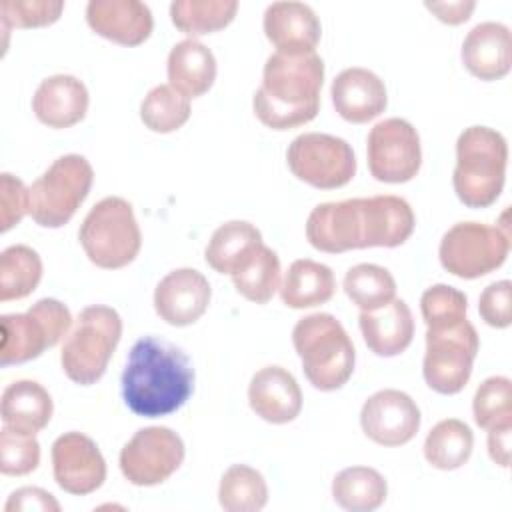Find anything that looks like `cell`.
<instances>
[{
	"label": "cell",
	"instance_id": "cell-1",
	"mask_svg": "<svg viewBox=\"0 0 512 512\" xmlns=\"http://www.w3.org/2000/svg\"><path fill=\"white\" fill-rule=\"evenodd\" d=\"M192 392L194 368L182 348L154 336L134 342L122 372V398L134 414L144 418L172 414Z\"/></svg>",
	"mask_w": 512,
	"mask_h": 512
},
{
	"label": "cell",
	"instance_id": "cell-2",
	"mask_svg": "<svg viewBox=\"0 0 512 512\" xmlns=\"http://www.w3.org/2000/svg\"><path fill=\"white\" fill-rule=\"evenodd\" d=\"M324 62L316 52H274L262 72V84L254 92L252 106L258 120L272 130H290L316 118Z\"/></svg>",
	"mask_w": 512,
	"mask_h": 512
},
{
	"label": "cell",
	"instance_id": "cell-3",
	"mask_svg": "<svg viewBox=\"0 0 512 512\" xmlns=\"http://www.w3.org/2000/svg\"><path fill=\"white\" fill-rule=\"evenodd\" d=\"M508 164L506 138L488 126H470L456 140V168L452 184L458 200L468 208L494 204L504 188Z\"/></svg>",
	"mask_w": 512,
	"mask_h": 512
},
{
	"label": "cell",
	"instance_id": "cell-4",
	"mask_svg": "<svg viewBox=\"0 0 512 512\" xmlns=\"http://www.w3.org/2000/svg\"><path fill=\"white\" fill-rule=\"evenodd\" d=\"M292 344L308 382L322 392L342 388L354 372V344L332 314L316 312L300 318L292 330Z\"/></svg>",
	"mask_w": 512,
	"mask_h": 512
},
{
	"label": "cell",
	"instance_id": "cell-5",
	"mask_svg": "<svg viewBox=\"0 0 512 512\" xmlns=\"http://www.w3.org/2000/svg\"><path fill=\"white\" fill-rule=\"evenodd\" d=\"M120 336L122 320L114 308L102 304L84 308L78 314L76 324L66 336L60 352L64 374L80 386L100 380L120 342Z\"/></svg>",
	"mask_w": 512,
	"mask_h": 512
},
{
	"label": "cell",
	"instance_id": "cell-6",
	"mask_svg": "<svg viewBox=\"0 0 512 512\" xmlns=\"http://www.w3.org/2000/svg\"><path fill=\"white\" fill-rule=\"evenodd\" d=\"M78 240L92 264L106 270L128 266L140 252L142 234L132 204L120 196H106L86 214Z\"/></svg>",
	"mask_w": 512,
	"mask_h": 512
},
{
	"label": "cell",
	"instance_id": "cell-7",
	"mask_svg": "<svg viewBox=\"0 0 512 512\" xmlns=\"http://www.w3.org/2000/svg\"><path fill=\"white\" fill-rule=\"evenodd\" d=\"M94 180L90 162L80 154H64L28 188V214L44 228L64 226L86 200Z\"/></svg>",
	"mask_w": 512,
	"mask_h": 512
},
{
	"label": "cell",
	"instance_id": "cell-8",
	"mask_svg": "<svg viewBox=\"0 0 512 512\" xmlns=\"http://www.w3.org/2000/svg\"><path fill=\"white\" fill-rule=\"evenodd\" d=\"M510 250V232L480 222H458L440 240L444 270L458 278H480L500 268Z\"/></svg>",
	"mask_w": 512,
	"mask_h": 512
},
{
	"label": "cell",
	"instance_id": "cell-9",
	"mask_svg": "<svg viewBox=\"0 0 512 512\" xmlns=\"http://www.w3.org/2000/svg\"><path fill=\"white\" fill-rule=\"evenodd\" d=\"M480 340L476 328L462 320L446 328H428L422 374L438 394H458L470 380Z\"/></svg>",
	"mask_w": 512,
	"mask_h": 512
},
{
	"label": "cell",
	"instance_id": "cell-10",
	"mask_svg": "<svg viewBox=\"0 0 512 512\" xmlns=\"http://www.w3.org/2000/svg\"><path fill=\"white\" fill-rule=\"evenodd\" d=\"M286 160L298 180L322 190L340 188L356 174L352 146L344 138L324 132L296 136L288 146Z\"/></svg>",
	"mask_w": 512,
	"mask_h": 512
},
{
	"label": "cell",
	"instance_id": "cell-11",
	"mask_svg": "<svg viewBox=\"0 0 512 512\" xmlns=\"http://www.w3.org/2000/svg\"><path fill=\"white\" fill-rule=\"evenodd\" d=\"M184 460L182 438L166 426L138 430L120 450V470L134 486H156L168 480Z\"/></svg>",
	"mask_w": 512,
	"mask_h": 512
},
{
	"label": "cell",
	"instance_id": "cell-12",
	"mask_svg": "<svg viewBox=\"0 0 512 512\" xmlns=\"http://www.w3.org/2000/svg\"><path fill=\"white\" fill-rule=\"evenodd\" d=\"M370 174L388 184L412 180L422 164L420 136L404 118H386L378 122L366 140Z\"/></svg>",
	"mask_w": 512,
	"mask_h": 512
},
{
	"label": "cell",
	"instance_id": "cell-13",
	"mask_svg": "<svg viewBox=\"0 0 512 512\" xmlns=\"http://www.w3.org/2000/svg\"><path fill=\"white\" fill-rule=\"evenodd\" d=\"M56 484L76 496L98 490L106 480V462L96 442L82 432H66L52 444Z\"/></svg>",
	"mask_w": 512,
	"mask_h": 512
},
{
	"label": "cell",
	"instance_id": "cell-14",
	"mask_svg": "<svg viewBox=\"0 0 512 512\" xmlns=\"http://www.w3.org/2000/svg\"><path fill=\"white\" fill-rule=\"evenodd\" d=\"M364 434L380 446H402L420 428V408L402 390L386 388L372 394L360 412Z\"/></svg>",
	"mask_w": 512,
	"mask_h": 512
},
{
	"label": "cell",
	"instance_id": "cell-15",
	"mask_svg": "<svg viewBox=\"0 0 512 512\" xmlns=\"http://www.w3.org/2000/svg\"><path fill=\"white\" fill-rule=\"evenodd\" d=\"M212 288L202 272L178 268L168 272L154 290L156 314L170 326H190L208 310Z\"/></svg>",
	"mask_w": 512,
	"mask_h": 512
},
{
	"label": "cell",
	"instance_id": "cell-16",
	"mask_svg": "<svg viewBox=\"0 0 512 512\" xmlns=\"http://www.w3.org/2000/svg\"><path fill=\"white\" fill-rule=\"evenodd\" d=\"M306 238L320 252L364 248L360 198L318 204L306 220Z\"/></svg>",
	"mask_w": 512,
	"mask_h": 512
},
{
	"label": "cell",
	"instance_id": "cell-17",
	"mask_svg": "<svg viewBox=\"0 0 512 512\" xmlns=\"http://www.w3.org/2000/svg\"><path fill=\"white\" fill-rule=\"evenodd\" d=\"M264 32L276 52L308 54L314 52L322 36L316 12L304 2H272L264 12Z\"/></svg>",
	"mask_w": 512,
	"mask_h": 512
},
{
	"label": "cell",
	"instance_id": "cell-18",
	"mask_svg": "<svg viewBox=\"0 0 512 512\" xmlns=\"http://www.w3.org/2000/svg\"><path fill=\"white\" fill-rule=\"evenodd\" d=\"M330 96L336 112L352 124L374 120L388 104L386 86L380 76L360 66L342 70L332 82Z\"/></svg>",
	"mask_w": 512,
	"mask_h": 512
},
{
	"label": "cell",
	"instance_id": "cell-19",
	"mask_svg": "<svg viewBox=\"0 0 512 512\" xmlns=\"http://www.w3.org/2000/svg\"><path fill=\"white\" fill-rule=\"evenodd\" d=\"M88 26L118 44H142L154 26L150 8L140 0H90L86 6Z\"/></svg>",
	"mask_w": 512,
	"mask_h": 512
},
{
	"label": "cell",
	"instance_id": "cell-20",
	"mask_svg": "<svg viewBox=\"0 0 512 512\" xmlns=\"http://www.w3.org/2000/svg\"><path fill=\"white\" fill-rule=\"evenodd\" d=\"M462 62L480 80H500L512 66V36L502 22L476 24L462 42Z\"/></svg>",
	"mask_w": 512,
	"mask_h": 512
},
{
	"label": "cell",
	"instance_id": "cell-21",
	"mask_svg": "<svg viewBox=\"0 0 512 512\" xmlns=\"http://www.w3.org/2000/svg\"><path fill=\"white\" fill-rule=\"evenodd\" d=\"M250 408L270 424L292 422L302 410V392L296 378L282 366L258 370L248 386Z\"/></svg>",
	"mask_w": 512,
	"mask_h": 512
},
{
	"label": "cell",
	"instance_id": "cell-22",
	"mask_svg": "<svg viewBox=\"0 0 512 512\" xmlns=\"http://www.w3.org/2000/svg\"><path fill=\"white\" fill-rule=\"evenodd\" d=\"M362 244L364 248H394L404 244L416 224L410 204L392 194L360 198Z\"/></svg>",
	"mask_w": 512,
	"mask_h": 512
},
{
	"label": "cell",
	"instance_id": "cell-23",
	"mask_svg": "<svg viewBox=\"0 0 512 512\" xmlns=\"http://www.w3.org/2000/svg\"><path fill=\"white\" fill-rule=\"evenodd\" d=\"M32 110L50 128H70L86 116L88 90L72 74L48 76L34 92Z\"/></svg>",
	"mask_w": 512,
	"mask_h": 512
},
{
	"label": "cell",
	"instance_id": "cell-24",
	"mask_svg": "<svg viewBox=\"0 0 512 512\" xmlns=\"http://www.w3.org/2000/svg\"><path fill=\"white\" fill-rule=\"evenodd\" d=\"M358 324L366 346L376 356L390 358L402 354L414 336L412 312L408 304L398 298L378 310L360 312Z\"/></svg>",
	"mask_w": 512,
	"mask_h": 512
},
{
	"label": "cell",
	"instance_id": "cell-25",
	"mask_svg": "<svg viewBox=\"0 0 512 512\" xmlns=\"http://www.w3.org/2000/svg\"><path fill=\"white\" fill-rule=\"evenodd\" d=\"M52 412L54 406L48 390L34 380H16L2 392V422L14 432L36 436L48 426Z\"/></svg>",
	"mask_w": 512,
	"mask_h": 512
},
{
	"label": "cell",
	"instance_id": "cell-26",
	"mask_svg": "<svg viewBox=\"0 0 512 512\" xmlns=\"http://www.w3.org/2000/svg\"><path fill=\"white\" fill-rule=\"evenodd\" d=\"M168 82L186 98L206 94L216 78V58L210 48L194 38H186L172 46L168 54Z\"/></svg>",
	"mask_w": 512,
	"mask_h": 512
},
{
	"label": "cell",
	"instance_id": "cell-27",
	"mask_svg": "<svg viewBox=\"0 0 512 512\" xmlns=\"http://www.w3.org/2000/svg\"><path fill=\"white\" fill-rule=\"evenodd\" d=\"M334 272L316 260H294L280 286V298L288 308H312L334 296Z\"/></svg>",
	"mask_w": 512,
	"mask_h": 512
},
{
	"label": "cell",
	"instance_id": "cell-28",
	"mask_svg": "<svg viewBox=\"0 0 512 512\" xmlns=\"http://www.w3.org/2000/svg\"><path fill=\"white\" fill-rule=\"evenodd\" d=\"M260 244L262 234L254 224L230 220L214 230L204 258L216 272L232 276Z\"/></svg>",
	"mask_w": 512,
	"mask_h": 512
},
{
	"label": "cell",
	"instance_id": "cell-29",
	"mask_svg": "<svg viewBox=\"0 0 512 512\" xmlns=\"http://www.w3.org/2000/svg\"><path fill=\"white\" fill-rule=\"evenodd\" d=\"M388 484L384 476L370 466H350L334 476V502L350 512H370L384 504Z\"/></svg>",
	"mask_w": 512,
	"mask_h": 512
},
{
	"label": "cell",
	"instance_id": "cell-30",
	"mask_svg": "<svg viewBox=\"0 0 512 512\" xmlns=\"http://www.w3.org/2000/svg\"><path fill=\"white\" fill-rule=\"evenodd\" d=\"M2 346L0 364H22L38 358L50 348V338L44 324L30 312L26 314H4L0 318Z\"/></svg>",
	"mask_w": 512,
	"mask_h": 512
},
{
	"label": "cell",
	"instance_id": "cell-31",
	"mask_svg": "<svg viewBox=\"0 0 512 512\" xmlns=\"http://www.w3.org/2000/svg\"><path fill=\"white\" fill-rule=\"evenodd\" d=\"M474 448L470 426L458 418L440 420L424 440V458L438 470L464 466Z\"/></svg>",
	"mask_w": 512,
	"mask_h": 512
},
{
	"label": "cell",
	"instance_id": "cell-32",
	"mask_svg": "<svg viewBox=\"0 0 512 512\" xmlns=\"http://www.w3.org/2000/svg\"><path fill=\"white\" fill-rule=\"evenodd\" d=\"M234 288L254 304H266L280 288V258L264 242L232 274Z\"/></svg>",
	"mask_w": 512,
	"mask_h": 512
},
{
	"label": "cell",
	"instance_id": "cell-33",
	"mask_svg": "<svg viewBox=\"0 0 512 512\" xmlns=\"http://www.w3.org/2000/svg\"><path fill=\"white\" fill-rule=\"evenodd\" d=\"M42 278V260L26 244H14L0 254V302L32 294Z\"/></svg>",
	"mask_w": 512,
	"mask_h": 512
},
{
	"label": "cell",
	"instance_id": "cell-34",
	"mask_svg": "<svg viewBox=\"0 0 512 512\" xmlns=\"http://www.w3.org/2000/svg\"><path fill=\"white\" fill-rule=\"evenodd\" d=\"M236 10V0H174L170 4V18L180 32L200 36L228 26Z\"/></svg>",
	"mask_w": 512,
	"mask_h": 512
},
{
	"label": "cell",
	"instance_id": "cell-35",
	"mask_svg": "<svg viewBox=\"0 0 512 512\" xmlns=\"http://www.w3.org/2000/svg\"><path fill=\"white\" fill-rule=\"evenodd\" d=\"M218 502L228 512H258L268 502V486L264 476L246 466H230L220 480Z\"/></svg>",
	"mask_w": 512,
	"mask_h": 512
},
{
	"label": "cell",
	"instance_id": "cell-36",
	"mask_svg": "<svg viewBox=\"0 0 512 512\" xmlns=\"http://www.w3.org/2000/svg\"><path fill=\"white\" fill-rule=\"evenodd\" d=\"M344 292L362 312H372L394 300L396 280L384 266L356 264L344 276Z\"/></svg>",
	"mask_w": 512,
	"mask_h": 512
},
{
	"label": "cell",
	"instance_id": "cell-37",
	"mask_svg": "<svg viewBox=\"0 0 512 512\" xmlns=\"http://www.w3.org/2000/svg\"><path fill=\"white\" fill-rule=\"evenodd\" d=\"M140 118L152 132H174L190 118V98L182 96L170 84H158L144 96Z\"/></svg>",
	"mask_w": 512,
	"mask_h": 512
},
{
	"label": "cell",
	"instance_id": "cell-38",
	"mask_svg": "<svg viewBox=\"0 0 512 512\" xmlns=\"http://www.w3.org/2000/svg\"><path fill=\"white\" fill-rule=\"evenodd\" d=\"M474 422L490 430L500 424H512V382L506 376L486 378L472 400Z\"/></svg>",
	"mask_w": 512,
	"mask_h": 512
},
{
	"label": "cell",
	"instance_id": "cell-39",
	"mask_svg": "<svg viewBox=\"0 0 512 512\" xmlns=\"http://www.w3.org/2000/svg\"><path fill=\"white\" fill-rule=\"evenodd\" d=\"M468 300L464 292L448 284L430 286L420 298L422 318L428 328H446L466 320Z\"/></svg>",
	"mask_w": 512,
	"mask_h": 512
},
{
	"label": "cell",
	"instance_id": "cell-40",
	"mask_svg": "<svg viewBox=\"0 0 512 512\" xmlns=\"http://www.w3.org/2000/svg\"><path fill=\"white\" fill-rule=\"evenodd\" d=\"M40 464V444L32 434H20L2 426L0 470L6 476H24Z\"/></svg>",
	"mask_w": 512,
	"mask_h": 512
},
{
	"label": "cell",
	"instance_id": "cell-41",
	"mask_svg": "<svg viewBox=\"0 0 512 512\" xmlns=\"http://www.w3.org/2000/svg\"><path fill=\"white\" fill-rule=\"evenodd\" d=\"M64 10L62 0H2L0 20L2 30L8 28H36L48 26L60 18Z\"/></svg>",
	"mask_w": 512,
	"mask_h": 512
},
{
	"label": "cell",
	"instance_id": "cell-42",
	"mask_svg": "<svg viewBox=\"0 0 512 512\" xmlns=\"http://www.w3.org/2000/svg\"><path fill=\"white\" fill-rule=\"evenodd\" d=\"M512 284L510 280L492 282L484 288L478 302V312L482 320L492 328H508L512 322V308H510Z\"/></svg>",
	"mask_w": 512,
	"mask_h": 512
},
{
	"label": "cell",
	"instance_id": "cell-43",
	"mask_svg": "<svg viewBox=\"0 0 512 512\" xmlns=\"http://www.w3.org/2000/svg\"><path fill=\"white\" fill-rule=\"evenodd\" d=\"M0 204H2V218L0 230L8 232L16 226L24 214H28V188L24 182L8 172L0 176Z\"/></svg>",
	"mask_w": 512,
	"mask_h": 512
},
{
	"label": "cell",
	"instance_id": "cell-44",
	"mask_svg": "<svg viewBox=\"0 0 512 512\" xmlns=\"http://www.w3.org/2000/svg\"><path fill=\"white\" fill-rule=\"evenodd\" d=\"M28 312L34 314L44 324L50 338V346H56L72 326L70 310L56 298H42L36 304H32Z\"/></svg>",
	"mask_w": 512,
	"mask_h": 512
},
{
	"label": "cell",
	"instance_id": "cell-45",
	"mask_svg": "<svg viewBox=\"0 0 512 512\" xmlns=\"http://www.w3.org/2000/svg\"><path fill=\"white\" fill-rule=\"evenodd\" d=\"M6 512H14V510H44V512H58L60 504L56 502V498L42 490V488H34V486H26V488H18L16 492L10 494L6 506Z\"/></svg>",
	"mask_w": 512,
	"mask_h": 512
},
{
	"label": "cell",
	"instance_id": "cell-46",
	"mask_svg": "<svg viewBox=\"0 0 512 512\" xmlns=\"http://www.w3.org/2000/svg\"><path fill=\"white\" fill-rule=\"evenodd\" d=\"M510 434L512 424H500L488 430V454L502 468L510 466Z\"/></svg>",
	"mask_w": 512,
	"mask_h": 512
},
{
	"label": "cell",
	"instance_id": "cell-47",
	"mask_svg": "<svg viewBox=\"0 0 512 512\" xmlns=\"http://www.w3.org/2000/svg\"><path fill=\"white\" fill-rule=\"evenodd\" d=\"M426 8L432 10L446 24H462V22H466L470 18V14L476 8V4L474 2H464V0H456V2H426Z\"/></svg>",
	"mask_w": 512,
	"mask_h": 512
}]
</instances>
